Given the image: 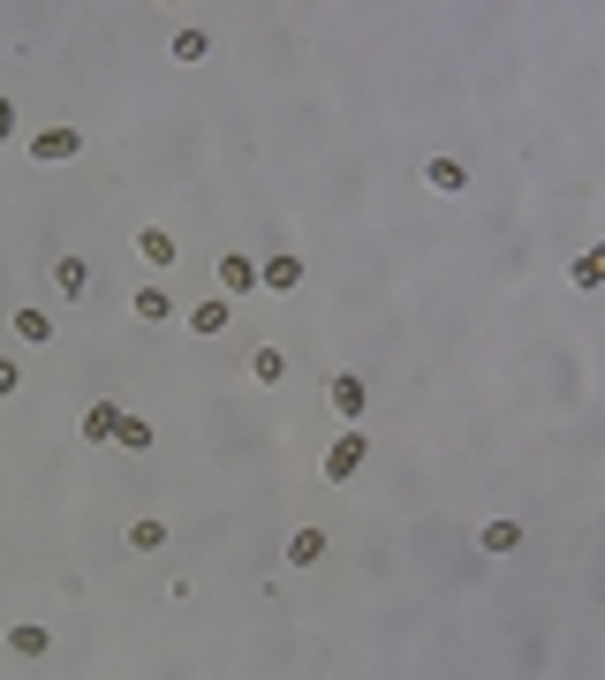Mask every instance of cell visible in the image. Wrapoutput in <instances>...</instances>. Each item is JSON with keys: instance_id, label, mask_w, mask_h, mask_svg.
<instances>
[{"instance_id": "1", "label": "cell", "mask_w": 605, "mask_h": 680, "mask_svg": "<svg viewBox=\"0 0 605 680\" xmlns=\"http://www.w3.org/2000/svg\"><path fill=\"white\" fill-rule=\"evenodd\" d=\"M356 469H363V424H348L341 439L326 446V484H348Z\"/></svg>"}, {"instance_id": "2", "label": "cell", "mask_w": 605, "mask_h": 680, "mask_svg": "<svg viewBox=\"0 0 605 680\" xmlns=\"http://www.w3.org/2000/svg\"><path fill=\"white\" fill-rule=\"evenodd\" d=\"M76 152H84V136H76V129H38L31 136V159H38V167H61V159H76Z\"/></svg>"}, {"instance_id": "3", "label": "cell", "mask_w": 605, "mask_h": 680, "mask_svg": "<svg viewBox=\"0 0 605 680\" xmlns=\"http://www.w3.org/2000/svg\"><path fill=\"white\" fill-rule=\"evenodd\" d=\"M137 257H144V265H152V272L182 265V250H174V235H167V227H144V235H137Z\"/></svg>"}, {"instance_id": "4", "label": "cell", "mask_w": 605, "mask_h": 680, "mask_svg": "<svg viewBox=\"0 0 605 680\" xmlns=\"http://www.w3.org/2000/svg\"><path fill=\"white\" fill-rule=\"evenodd\" d=\"M250 288H258V257H220V295H250Z\"/></svg>"}, {"instance_id": "5", "label": "cell", "mask_w": 605, "mask_h": 680, "mask_svg": "<svg viewBox=\"0 0 605 680\" xmlns=\"http://www.w3.org/2000/svg\"><path fill=\"white\" fill-rule=\"evenodd\" d=\"M326 401L341 408V424H363V378H348V371H341V378L326 386Z\"/></svg>"}, {"instance_id": "6", "label": "cell", "mask_w": 605, "mask_h": 680, "mask_svg": "<svg viewBox=\"0 0 605 680\" xmlns=\"http://www.w3.org/2000/svg\"><path fill=\"white\" fill-rule=\"evenodd\" d=\"M258 288L295 295V288H303V265H295V257H273V265H258Z\"/></svg>"}, {"instance_id": "7", "label": "cell", "mask_w": 605, "mask_h": 680, "mask_svg": "<svg viewBox=\"0 0 605 680\" xmlns=\"http://www.w3.org/2000/svg\"><path fill=\"white\" fill-rule=\"evenodd\" d=\"M8 650H16V658H46V650H53V635L38 628V620H16V628H8Z\"/></svg>"}, {"instance_id": "8", "label": "cell", "mask_w": 605, "mask_h": 680, "mask_svg": "<svg viewBox=\"0 0 605 680\" xmlns=\"http://www.w3.org/2000/svg\"><path fill=\"white\" fill-rule=\"evenodd\" d=\"M53 288H61V295L76 303V295L91 288V265H84V257H53Z\"/></svg>"}, {"instance_id": "9", "label": "cell", "mask_w": 605, "mask_h": 680, "mask_svg": "<svg viewBox=\"0 0 605 680\" xmlns=\"http://www.w3.org/2000/svg\"><path fill=\"white\" fill-rule=\"evenodd\" d=\"M424 182H432L439 197H462V182H469V174H462V159H424Z\"/></svg>"}, {"instance_id": "10", "label": "cell", "mask_w": 605, "mask_h": 680, "mask_svg": "<svg viewBox=\"0 0 605 680\" xmlns=\"http://www.w3.org/2000/svg\"><path fill=\"white\" fill-rule=\"evenodd\" d=\"M227 318H235V310H227V295H212V303H197V310H190V333H205V340H212V333H227Z\"/></svg>"}, {"instance_id": "11", "label": "cell", "mask_w": 605, "mask_h": 680, "mask_svg": "<svg viewBox=\"0 0 605 680\" xmlns=\"http://www.w3.org/2000/svg\"><path fill=\"white\" fill-rule=\"evenodd\" d=\"M318 552H326V529H295L288 537V567H311Z\"/></svg>"}, {"instance_id": "12", "label": "cell", "mask_w": 605, "mask_h": 680, "mask_svg": "<svg viewBox=\"0 0 605 680\" xmlns=\"http://www.w3.org/2000/svg\"><path fill=\"white\" fill-rule=\"evenodd\" d=\"M114 416H121V408H114V401H99V408H84V439H99V446H114Z\"/></svg>"}, {"instance_id": "13", "label": "cell", "mask_w": 605, "mask_h": 680, "mask_svg": "<svg viewBox=\"0 0 605 680\" xmlns=\"http://www.w3.org/2000/svg\"><path fill=\"white\" fill-rule=\"evenodd\" d=\"M114 446L144 454V446H152V424H144V416H114Z\"/></svg>"}, {"instance_id": "14", "label": "cell", "mask_w": 605, "mask_h": 680, "mask_svg": "<svg viewBox=\"0 0 605 680\" xmlns=\"http://www.w3.org/2000/svg\"><path fill=\"white\" fill-rule=\"evenodd\" d=\"M280 371H288L280 348H258V356H250V378H258V386H280Z\"/></svg>"}, {"instance_id": "15", "label": "cell", "mask_w": 605, "mask_h": 680, "mask_svg": "<svg viewBox=\"0 0 605 680\" xmlns=\"http://www.w3.org/2000/svg\"><path fill=\"white\" fill-rule=\"evenodd\" d=\"M137 318H144V325H167V318H174V303H167L159 288H137Z\"/></svg>"}, {"instance_id": "16", "label": "cell", "mask_w": 605, "mask_h": 680, "mask_svg": "<svg viewBox=\"0 0 605 680\" xmlns=\"http://www.w3.org/2000/svg\"><path fill=\"white\" fill-rule=\"evenodd\" d=\"M477 544H484V552H515L522 529H515V522H484V537H477Z\"/></svg>"}, {"instance_id": "17", "label": "cell", "mask_w": 605, "mask_h": 680, "mask_svg": "<svg viewBox=\"0 0 605 680\" xmlns=\"http://www.w3.org/2000/svg\"><path fill=\"white\" fill-rule=\"evenodd\" d=\"M205 53H212L205 31H174V61H205Z\"/></svg>"}, {"instance_id": "18", "label": "cell", "mask_w": 605, "mask_h": 680, "mask_svg": "<svg viewBox=\"0 0 605 680\" xmlns=\"http://www.w3.org/2000/svg\"><path fill=\"white\" fill-rule=\"evenodd\" d=\"M129 544H137V552H159V544H167V522H152V514H144V522L129 529Z\"/></svg>"}, {"instance_id": "19", "label": "cell", "mask_w": 605, "mask_h": 680, "mask_svg": "<svg viewBox=\"0 0 605 680\" xmlns=\"http://www.w3.org/2000/svg\"><path fill=\"white\" fill-rule=\"evenodd\" d=\"M16 333L23 340H53V318H46V310H16Z\"/></svg>"}, {"instance_id": "20", "label": "cell", "mask_w": 605, "mask_h": 680, "mask_svg": "<svg viewBox=\"0 0 605 680\" xmlns=\"http://www.w3.org/2000/svg\"><path fill=\"white\" fill-rule=\"evenodd\" d=\"M598 280H605V265H598V250H583V257H575V288H598Z\"/></svg>"}, {"instance_id": "21", "label": "cell", "mask_w": 605, "mask_h": 680, "mask_svg": "<svg viewBox=\"0 0 605 680\" xmlns=\"http://www.w3.org/2000/svg\"><path fill=\"white\" fill-rule=\"evenodd\" d=\"M16 386H23V371H16V363H0V401H8Z\"/></svg>"}, {"instance_id": "22", "label": "cell", "mask_w": 605, "mask_h": 680, "mask_svg": "<svg viewBox=\"0 0 605 680\" xmlns=\"http://www.w3.org/2000/svg\"><path fill=\"white\" fill-rule=\"evenodd\" d=\"M0 136H16V106L8 99H0Z\"/></svg>"}]
</instances>
